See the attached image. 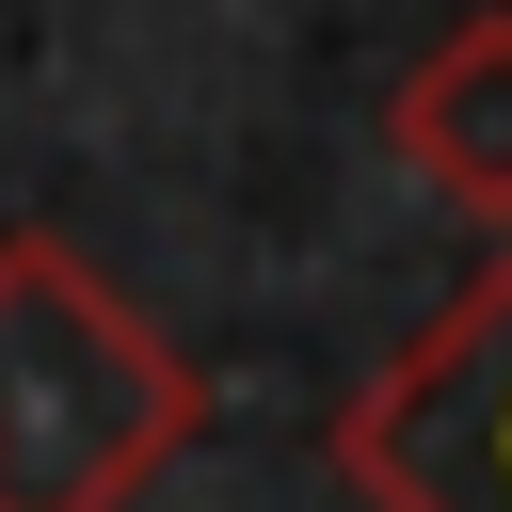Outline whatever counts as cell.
Wrapping results in <instances>:
<instances>
[{"instance_id": "6da1fadb", "label": "cell", "mask_w": 512, "mask_h": 512, "mask_svg": "<svg viewBox=\"0 0 512 512\" xmlns=\"http://www.w3.org/2000/svg\"><path fill=\"white\" fill-rule=\"evenodd\" d=\"M208 432L192 352L48 224H0V512H128Z\"/></svg>"}, {"instance_id": "7a4b0ae2", "label": "cell", "mask_w": 512, "mask_h": 512, "mask_svg": "<svg viewBox=\"0 0 512 512\" xmlns=\"http://www.w3.org/2000/svg\"><path fill=\"white\" fill-rule=\"evenodd\" d=\"M336 464L368 512H512V256L352 384Z\"/></svg>"}, {"instance_id": "3957f363", "label": "cell", "mask_w": 512, "mask_h": 512, "mask_svg": "<svg viewBox=\"0 0 512 512\" xmlns=\"http://www.w3.org/2000/svg\"><path fill=\"white\" fill-rule=\"evenodd\" d=\"M384 144H400V176H416V192H448V208L512 224V16H448V32L400 64Z\"/></svg>"}]
</instances>
